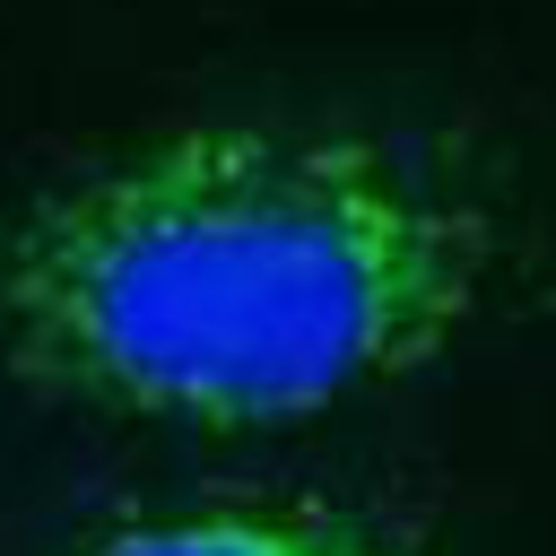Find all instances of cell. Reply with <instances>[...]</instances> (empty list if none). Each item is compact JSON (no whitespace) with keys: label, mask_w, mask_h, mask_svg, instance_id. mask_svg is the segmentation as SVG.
<instances>
[{"label":"cell","mask_w":556,"mask_h":556,"mask_svg":"<svg viewBox=\"0 0 556 556\" xmlns=\"http://www.w3.org/2000/svg\"><path fill=\"white\" fill-rule=\"evenodd\" d=\"M486 269V208L374 130L182 122L0 226V339L96 408L252 434L434 365Z\"/></svg>","instance_id":"6da1fadb"},{"label":"cell","mask_w":556,"mask_h":556,"mask_svg":"<svg viewBox=\"0 0 556 556\" xmlns=\"http://www.w3.org/2000/svg\"><path fill=\"white\" fill-rule=\"evenodd\" d=\"M78 556H434V547L339 504H191L122 521Z\"/></svg>","instance_id":"7a4b0ae2"}]
</instances>
